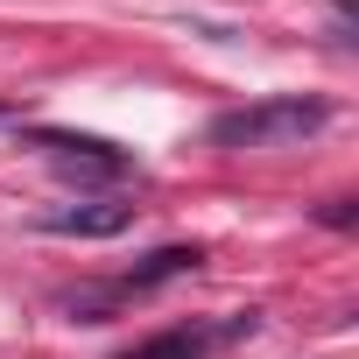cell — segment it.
<instances>
[{
    "mask_svg": "<svg viewBox=\"0 0 359 359\" xmlns=\"http://www.w3.org/2000/svg\"><path fill=\"white\" fill-rule=\"evenodd\" d=\"M324 120H331L324 99H261V106L219 113V120H212V141H219V148H296V141H310Z\"/></svg>",
    "mask_w": 359,
    "mask_h": 359,
    "instance_id": "obj_1",
    "label": "cell"
},
{
    "mask_svg": "<svg viewBox=\"0 0 359 359\" xmlns=\"http://www.w3.org/2000/svg\"><path fill=\"white\" fill-rule=\"evenodd\" d=\"M127 219H134V205L92 198V205H64V212H43L36 226H43V233H64V240H113V233H127Z\"/></svg>",
    "mask_w": 359,
    "mask_h": 359,
    "instance_id": "obj_2",
    "label": "cell"
},
{
    "mask_svg": "<svg viewBox=\"0 0 359 359\" xmlns=\"http://www.w3.org/2000/svg\"><path fill=\"white\" fill-rule=\"evenodd\" d=\"M36 148H50V155H71V162H92V169H127V155L113 148V141H99V134H29Z\"/></svg>",
    "mask_w": 359,
    "mask_h": 359,
    "instance_id": "obj_3",
    "label": "cell"
},
{
    "mask_svg": "<svg viewBox=\"0 0 359 359\" xmlns=\"http://www.w3.org/2000/svg\"><path fill=\"white\" fill-rule=\"evenodd\" d=\"M198 261H205L198 247H162V254H148V261H141L127 282H134V289H148V282H169V275H191Z\"/></svg>",
    "mask_w": 359,
    "mask_h": 359,
    "instance_id": "obj_4",
    "label": "cell"
},
{
    "mask_svg": "<svg viewBox=\"0 0 359 359\" xmlns=\"http://www.w3.org/2000/svg\"><path fill=\"white\" fill-rule=\"evenodd\" d=\"M127 359H198V338H162V345H141Z\"/></svg>",
    "mask_w": 359,
    "mask_h": 359,
    "instance_id": "obj_5",
    "label": "cell"
}]
</instances>
